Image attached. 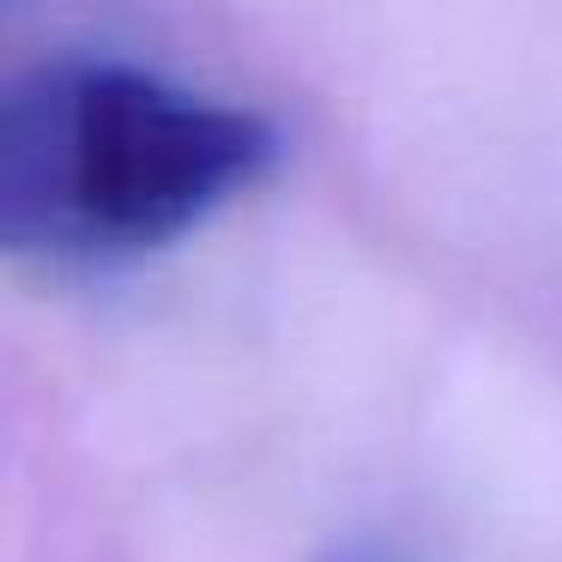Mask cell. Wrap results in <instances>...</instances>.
I'll list each match as a JSON object with an SVG mask.
<instances>
[{
    "instance_id": "6da1fadb",
    "label": "cell",
    "mask_w": 562,
    "mask_h": 562,
    "mask_svg": "<svg viewBox=\"0 0 562 562\" xmlns=\"http://www.w3.org/2000/svg\"><path fill=\"white\" fill-rule=\"evenodd\" d=\"M279 158L267 115L122 61H55L0 103V243L37 260L164 248Z\"/></svg>"
}]
</instances>
